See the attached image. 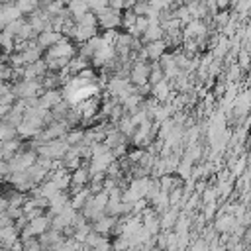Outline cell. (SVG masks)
<instances>
[{
  "label": "cell",
  "instance_id": "9a60e30c",
  "mask_svg": "<svg viewBox=\"0 0 251 251\" xmlns=\"http://www.w3.org/2000/svg\"><path fill=\"white\" fill-rule=\"evenodd\" d=\"M149 186H151V178L149 176H137L129 182V188L139 196V198H145L147 192H149Z\"/></svg>",
  "mask_w": 251,
  "mask_h": 251
},
{
  "label": "cell",
  "instance_id": "f546056e",
  "mask_svg": "<svg viewBox=\"0 0 251 251\" xmlns=\"http://www.w3.org/2000/svg\"><path fill=\"white\" fill-rule=\"evenodd\" d=\"M239 75H241V67H239L237 63H231V65H229V71H227V82L239 80Z\"/></svg>",
  "mask_w": 251,
  "mask_h": 251
},
{
  "label": "cell",
  "instance_id": "e0dca14e",
  "mask_svg": "<svg viewBox=\"0 0 251 251\" xmlns=\"http://www.w3.org/2000/svg\"><path fill=\"white\" fill-rule=\"evenodd\" d=\"M88 61H90V59H86V57H82V55L71 57V61H69V65H67V73H69L71 76L78 75L80 71H84V69L88 67Z\"/></svg>",
  "mask_w": 251,
  "mask_h": 251
},
{
  "label": "cell",
  "instance_id": "d6a6232c",
  "mask_svg": "<svg viewBox=\"0 0 251 251\" xmlns=\"http://www.w3.org/2000/svg\"><path fill=\"white\" fill-rule=\"evenodd\" d=\"M86 2H88V8H92L94 12H98L104 6H108V0H86Z\"/></svg>",
  "mask_w": 251,
  "mask_h": 251
},
{
  "label": "cell",
  "instance_id": "52a82bcc",
  "mask_svg": "<svg viewBox=\"0 0 251 251\" xmlns=\"http://www.w3.org/2000/svg\"><path fill=\"white\" fill-rule=\"evenodd\" d=\"M143 51H145V57L149 61H159L165 53H167V43L165 39H155V41H147L143 45Z\"/></svg>",
  "mask_w": 251,
  "mask_h": 251
},
{
  "label": "cell",
  "instance_id": "f35d334b",
  "mask_svg": "<svg viewBox=\"0 0 251 251\" xmlns=\"http://www.w3.org/2000/svg\"><path fill=\"white\" fill-rule=\"evenodd\" d=\"M14 2H16V0H14Z\"/></svg>",
  "mask_w": 251,
  "mask_h": 251
},
{
  "label": "cell",
  "instance_id": "8d00e7d4",
  "mask_svg": "<svg viewBox=\"0 0 251 251\" xmlns=\"http://www.w3.org/2000/svg\"><path fill=\"white\" fill-rule=\"evenodd\" d=\"M59 2H61V4H63V6H67V4H69V2H71V0H59Z\"/></svg>",
  "mask_w": 251,
  "mask_h": 251
},
{
  "label": "cell",
  "instance_id": "74e56055",
  "mask_svg": "<svg viewBox=\"0 0 251 251\" xmlns=\"http://www.w3.org/2000/svg\"><path fill=\"white\" fill-rule=\"evenodd\" d=\"M139 251H149V247H141V249H139Z\"/></svg>",
  "mask_w": 251,
  "mask_h": 251
},
{
  "label": "cell",
  "instance_id": "e575fe53",
  "mask_svg": "<svg viewBox=\"0 0 251 251\" xmlns=\"http://www.w3.org/2000/svg\"><path fill=\"white\" fill-rule=\"evenodd\" d=\"M12 106L14 104H0V120H4L8 116V112L12 110Z\"/></svg>",
  "mask_w": 251,
  "mask_h": 251
},
{
  "label": "cell",
  "instance_id": "9c48e42d",
  "mask_svg": "<svg viewBox=\"0 0 251 251\" xmlns=\"http://www.w3.org/2000/svg\"><path fill=\"white\" fill-rule=\"evenodd\" d=\"M116 226H118V218H116V216H108V214H104V216H100L98 220L92 222V229L98 231L100 235L110 233Z\"/></svg>",
  "mask_w": 251,
  "mask_h": 251
},
{
  "label": "cell",
  "instance_id": "7c38bea8",
  "mask_svg": "<svg viewBox=\"0 0 251 251\" xmlns=\"http://www.w3.org/2000/svg\"><path fill=\"white\" fill-rule=\"evenodd\" d=\"M45 73H47V61L45 59H37V61L24 67V78H41Z\"/></svg>",
  "mask_w": 251,
  "mask_h": 251
},
{
  "label": "cell",
  "instance_id": "d590c367",
  "mask_svg": "<svg viewBox=\"0 0 251 251\" xmlns=\"http://www.w3.org/2000/svg\"><path fill=\"white\" fill-rule=\"evenodd\" d=\"M216 4H218V8H226L229 4V0H216Z\"/></svg>",
  "mask_w": 251,
  "mask_h": 251
},
{
  "label": "cell",
  "instance_id": "1f68e13d",
  "mask_svg": "<svg viewBox=\"0 0 251 251\" xmlns=\"http://www.w3.org/2000/svg\"><path fill=\"white\" fill-rule=\"evenodd\" d=\"M214 20H216V24H218L220 27H226V24L229 22V14H227V12H216Z\"/></svg>",
  "mask_w": 251,
  "mask_h": 251
},
{
  "label": "cell",
  "instance_id": "ffe728a7",
  "mask_svg": "<svg viewBox=\"0 0 251 251\" xmlns=\"http://www.w3.org/2000/svg\"><path fill=\"white\" fill-rule=\"evenodd\" d=\"M22 149V141H18L16 137L14 139H8V141H2V147H0V155H2V159H10V157H14L18 151Z\"/></svg>",
  "mask_w": 251,
  "mask_h": 251
},
{
  "label": "cell",
  "instance_id": "30bf717a",
  "mask_svg": "<svg viewBox=\"0 0 251 251\" xmlns=\"http://www.w3.org/2000/svg\"><path fill=\"white\" fill-rule=\"evenodd\" d=\"M63 37V33H59V31H55V29H43V31H39L37 33V37H35V43L41 47V49H49L51 45H55L59 39Z\"/></svg>",
  "mask_w": 251,
  "mask_h": 251
},
{
  "label": "cell",
  "instance_id": "44dd1931",
  "mask_svg": "<svg viewBox=\"0 0 251 251\" xmlns=\"http://www.w3.org/2000/svg\"><path fill=\"white\" fill-rule=\"evenodd\" d=\"M92 192H90V188H80L78 192H75V196L71 198V206L75 208V210H80L82 206H84V202L88 200V196H90Z\"/></svg>",
  "mask_w": 251,
  "mask_h": 251
},
{
  "label": "cell",
  "instance_id": "8992f818",
  "mask_svg": "<svg viewBox=\"0 0 251 251\" xmlns=\"http://www.w3.org/2000/svg\"><path fill=\"white\" fill-rule=\"evenodd\" d=\"M61 57H75V47L67 35H63L55 45H51L45 53V59H61Z\"/></svg>",
  "mask_w": 251,
  "mask_h": 251
},
{
  "label": "cell",
  "instance_id": "7402d4cb",
  "mask_svg": "<svg viewBox=\"0 0 251 251\" xmlns=\"http://www.w3.org/2000/svg\"><path fill=\"white\" fill-rule=\"evenodd\" d=\"M14 137H18L16 126H12V124L0 120V141H8V139H14Z\"/></svg>",
  "mask_w": 251,
  "mask_h": 251
},
{
  "label": "cell",
  "instance_id": "ac0fdd59",
  "mask_svg": "<svg viewBox=\"0 0 251 251\" xmlns=\"http://www.w3.org/2000/svg\"><path fill=\"white\" fill-rule=\"evenodd\" d=\"M65 8H67V12L73 16V20H76V18H80L82 14L90 12V8H88V2H86V0H71Z\"/></svg>",
  "mask_w": 251,
  "mask_h": 251
},
{
  "label": "cell",
  "instance_id": "d6986e66",
  "mask_svg": "<svg viewBox=\"0 0 251 251\" xmlns=\"http://www.w3.org/2000/svg\"><path fill=\"white\" fill-rule=\"evenodd\" d=\"M126 139H127V137H126L118 127H112V129H108V133H106V137H104V143H106L110 149H114V147H118V145H122V143H127Z\"/></svg>",
  "mask_w": 251,
  "mask_h": 251
},
{
  "label": "cell",
  "instance_id": "277c9868",
  "mask_svg": "<svg viewBox=\"0 0 251 251\" xmlns=\"http://www.w3.org/2000/svg\"><path fill=\"white\" fill-rule=\"evenodd\" d=\"M149 73H151V65L145 59H135L133 65L129 67V82L133 86H141L145 82H149Z\"/></svg>",
  "mask_w": 251,
  "mask_h": 251
},
{
  "label": "cell",
  "instance_id": "5bb4252c",
  "mask_svg": "<svg viewBox=\"0 0 251 251\" xmlns=\"http://www.w3.org/2000/svg\"><path fill=\"white\" fill-rule=\"evenodd\" d=\"M18 239H20V229L16 226H8L0 229V247L10 249Z\"/></svg>",
  "mask_w": 251,
  "mask_h": 251
},
{
  "label": "cell",
  "instance_id": "8fae6325",
  "mask_svg": "<svg viewBox=\"0 0 251 251\" xmlns=\"http://www.w3.org/2000/svg\"><path fill=\"white\" fill-rule=\"evenodd\" d=\"M47 178H49V180H53V182H55V186H57L59 190H67V188L71 186V173H69L65 167L53 169V171H51V175H49Z\"/></svg>",
  "mask_w": 251,
  "mask_h": 251
},
{
  "label": "cell",
  "instance_id": "6da1fadb",
  "mask_svg": "<svg viewBox=\"0 0 251 251\" xmlns=\"http://www.w3.org/2000/svg\"><path fill=\"white\" fill-rule=\"evenodd\" d=\"M12 92L16 94L18 100H29V98H39V94L43 92L41 86V78H20Z\"/></svg>",
  "mask_w": 251,
  "mask_h": 251
},
{
  "label": "cell",
  "instance_id": "484cf974",
  "mask_svg": "<svg viewBox=\"0 0 251 251\" xmlns=\"http://www.w3.org/2000/svg\"><path fill=\"white\" fill-rule=\"evenodd\" d=\"M153 6L149 4V0H137L129 10L135 14V16H147L149 14V10H151Z\"/></svg>",
  "mask_w": 251,
  "mask_h": 251
},
{
  "label": "cell",
  "instance_id": "3957f363",
  "mask_svg": "<svg viewBox=\"0 0 251 251\" xmlns=\"http://www.w3.org/2000/svg\"><path fill=\"white\" fill-rule=\"evenodd\" d=\"M96 20H98V25L102 29H116L118 25H122V10H116L112 6H104L102 10L96 12Z\"/></svg>",
  "mask_w": 251,
  "mask_h": 251
},
{
  "label": "cell",
  "instance_id": "cb8c5ba5",
  "mask_svg": "<svg viewBox=\"0 0 251 251\" xmlns=\"http://www.w3.org/2000/svg\"><path fill=\"white\" fill-rule=\"evenodd\" d=\"M78 25H86V27H98V20H96V14L94 12H86L82 14L80 18L75 20Z\"/></svg>",
  "mask_w": 251,
  "mask_h": 251
},
{
  "label": "cell",
  "instance_id": "ba28073f",
  "mask_svg": "<svg viewBox=\"0 0 251 251\" xmlns=\"http://www.w3.org/2000/svg\"><path fill=\"white\" fill-rule=\"evenodd\" d=\"M90 180V173H88V169L86 167H78V169H75L73 173H71V190H73V194L75 192H78L80 188H84V184Z\"/></svg>",
  "mask_w": 251,
  "mask_h": 251
},
{
  "label": "cell",
  "instance_id": "4fadbf2b",
  "mask_svg": "<svg viewBox=\"0 0 251 251\" xmlns=\"http://www.w3.org/2000/svg\"><path fill=\"white\" fill-rule=\"evenodd\" d=\"M63 100V94L57 90V88H49V90H43L41 94H39V98H37V102H39V106L41 108H47V110H51L57 102H61Z\"/></svg>",
  "mask_w": 251,
  "mask_h": 251
},
{
  "label": "cell",
  "instance_id": "f1b7e54d",
  "mask_svg": "<svg viewBox=\"0 0 251 251\" xmlns=\"http://www.w3.org/2000/svg\"><path fill=\"white\" fill-rule=\"evenodd\" d=\"M237 65L241 67V69H247L249 67V63H251V53L247 51V49H239V53H237Z\"/></svg>",
  "mask_w": 251,
  "mask_h": 251
},
{
  "label": "cell",
  "instance_id": "603a6c76",
  "mask_svg": "<svg viewBox=\"0 0 251 251\" xmlns=\"http://www.w3.org/2000/svg\"><path fill=\"white\" fill-rule=\"evenodd\" d=\"M14 4L22 14H31L39 8V0H16Z\"/></svg>",
  "mask_w": 251,
  "mask_h": 251
},
{
  "label": "cell",
  "instance_id": "5b68a950",
  "mask_svg": "<svg viewBox=\"0 0 251 251\" xmlns=\"http://www.w3.org/2000/svg\"><path fill=\"white\" fill-rule=\"evenodd\" d=\"M51 227V216H37V218H31L27 220V224L24 226V229L20 231L22 237H37L41 235L43 231H47Z\"/></svg>",
  "mask_w": 251,
  "mask_h": 251
},
{
  "label": "cell",
  "instance_id": "83f0119b",
  "mask_svg": "<svg viewBox=\"0 0 251 251\" xmlns=\"http://www.w3.org/2000/svg\"><path fill=\"white\" fill-rule=\"evenodd\" d=\"M135 20H137V16H135V14H133L129 8L126 10V14H122V25H124L126 29H129V27L135 24Z\"/></svg>",
  "mask_w": 251,
  "mask_h": 251
},
{
  "label": "cell",
  "instance_id": "2e32d148",
  "mask_svg": "<svg viewBox=\"0 0 251 251\" xmlns=\"http://www.w3.org/2000/svg\"><path fill=\"white\" fill-rule=\"evenodd\" d=\"M235 224L237 222H235V216L233 214H222V216H218V220L214 224V229L216 231H222V233H227V231L233 229Z\"/></svg>",
  "mask_w": 251,
  "mask_h": 251
},
{
  "label": "cell",
  "instance_id": "7a4b0ae2",
  "mask_svg": "<svg viewBox=\"0 0 251 251\" xmlns=\"http://www.w3.org/2000/svg\"><path fill=\"white\" fill-rule=\"evenodd\" d=\"M69 147H71V145L67 143L65 137H57V139H49V141L41 143L35 151H37V155H41V157H49V159L57 161V159H63V157H65V153L69 151Z\"/></svg>",
  "mask_w": 251,
  "mask_h": 251
},
{
  "label": "cell",
  "instance_id": "836d02e7",
  "mask_svg": "<svg viewBox=\"0 0 251 251\" xmlns=\"http://www.w3.org/2000/svg\"><path fill=\"white\" fill-rule=\"evenodd\" d=\"M8 226H14V220H12L6 212H2V214H0V229H2V227H8Z\"/></svg>",
  "mask_w": 251,
  "mask_h": 251
},
{
  "label": "cell",
  "instance_id": "4316f807",
  "mask_svg": "<svg viewBox=\"0 0 251 251\" xmlns=\"http://www.w3.org/2000/svg\"><path fill=\"white\" fill-rule=\"evenodd\" d=\"M12 76H14V67L8 63H0V82L12 80Z\"/></svg>",
  "mask_w": 251,
  "mask_h": 251
},
{
  "label": "cell",
  "instance_id": "d4e9b609",
  "mask_svg": "<svg viewBox=\"0 0 251 251\" xmlns=\"http://www.w3.org/2000/svg\"><path fill=\"white\" fill-rule=\"evenodd\" d=\"M82 137H84L82 129H69L65 133V139H67L69 145H82Z\"/></svg>",
  "mask_w": 251,
  "mask_h": 251
},
{
  "label": "cell",
  "instance_id": "4dcf8cb0",
  "mask_svg": "<svg viewBox=\"0 0 251 251\" xmlns=\"http://www.w3.org/2000/svg\"><path fill=\"white\" fill-rule=\"evenodd\" d=\"M245 165H247V161H245V157H237V161H235V165H233V176H239V175H243V171H245Z\"/></svg>",
  "mask_w": 251,
  "mask_h": 251
}]
</instances>
